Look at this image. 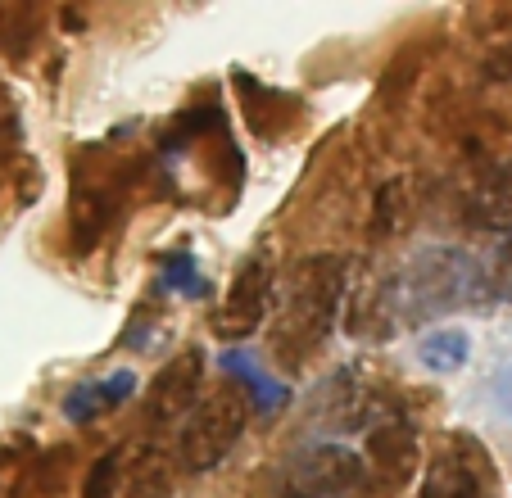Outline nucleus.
Returning a JSON list of instances; mask_svg holds the SVG:
<instances>
[{"label":"nucleus","mask_w":512,"mask_h":498,"mask_svg":"<svg viewBox=\"0 0 512 498\" xmlns=\"http://www.w3.org/2000/svg\"><path fill=\"white\" fill-rule=\"evenodd\" d=\"M481 295L485 286L476 254H467L458 245H426L381 286V295L372 304L386 308L390 322H426V317L476 304Z\"/></svg>","instance_id":"f257e3e1"},{"label":"nucleus","mask_w":512,"mask_h":498,"mask_svg":"<svg viewBox=\"0 0 512 498\" xmlns=\"http://www.w3.org/2000/svg\"><path fill=\"white\" fill-rule=\"evenodd\" d=\"M340 299H345V259L336 254L304 259L290 281V295L281 299L277 322H272V358L281 372H300L327 345Z\"/></svg>","instance_id":"f03ea898"},{"label":"nucleus","mask_w":512,"mask_h":498,"mask_svg":"<svg viewBox=\"0 0 512 498\" xmlns=\"http://www.w3.org/2000/svg\"><path fill=\"white\" fill-rule=\"evenodd\" d=\"M245 422H250V399L241 390H218L209 399H200L182 417V435H177L182 471H191V476L213 471L236 449V440L245 435Z\"/></svg>","instance_id":"7ed1b4c3"},{"label":"nucleus","mask_w":512,"mask_h":498,"mask_svg":"<svg viewBox=\"0 0 512 498\" xmlns=\"http://www.w3.org/2000/svg\"><path fill=\"white\" fill-rule=\"evenodd\" d=\"M363 453H354L349 444H304L295 449L272 476L277 498H340L363 480Z\"/></svg>","instance_id":"20e7f679"},{"label":"nucleus","mask_w":512,"mask_h":498,"mask_svg":"<svg viewBox=\"0 0 512 498\" xmlns=\"http://www.w3.org/2000/svg\"><path fill=\"white\" fill-rule=\"evenodd\" d=\"M272 313V263L263 254L241 263V272L232 277L223 295V313L213 317V331L223 340H245L263 326V317Z\"/></svg>","instance_id":"39448f33"},{"label":"nucleus","mask_w":512,"mask_h":498,"mask_svg":"<svg viewBox=\"0 0 512 498\" xmlns=\"http://www.w3.org/2000/svg\"><path fill=\"white\" fill-rule=\"evenodd\" d=\"M417 498H485V462L472 440H454L422 471Z\"/></svg>","instance_id":"423d86ee"},{"label":"nucleus","mask_w":512,"mask_h":498,"mask_svg":"<svg viewBox=\"0 0 512 498\" xmlns=\"http://www.w3.org/2000/svg\"><path fill=\"white\" fill-rule=\"evenodd\" d=\"M200 381H204V354L200 349H182L177 358H168L164 372L150 381V422L155 426H168L177 417L195 408L200 399Z\"/></svg>","instance_id":"0eeeda50"},{"label":"nucleus","mask_w":512,"mask_h":498,"mask_svg":"<svg viewBox=\"0 0 512 498\" xmlns=\"http://www.w3.org/2000/svg\"><path fill=\"white\" fill-rule=\"evenodd\" d=\"M363 467H372L386 485L413 476V467H417V431H413V422H404L399 412L377 417V422L368 426V458H363Z\"/></svg>","instance_id":"6e6552de"},{"label":"nucleus","mask_w":512,"mask_h":498,"mask_svg":"<svg viewBox=\"0 0 512 498\" xmlns=\"http://www.w3.org/2000/svg\"><path fill=\"white\" fill-rule=\"evenodd\" d=\"M118 209V191L105 177H82L73 182V204H68V218H73V249L91 254L100 245V236L109 231Z\"/></svg>","instance_id":"1a4fd4ad"},{"label":"nucleus","mask_w":512,"mask_h":498,"mask_svg":"<svg viewBox=\"0 0 512 498\" xmlns=\"http://www.w3.org/2000/svg\"><path fill=\"white\" fill-rule=\"evenodd\" d=\"M223 372L232 376V381L245 385V399H250V408H259V412L286 408V399H290L286 385L272 381L268 372H259V363H254L245 349H227V354H223Z\"/></svg>","instance_id":"9d476101"},{"label":"nucleus","mask_w":512,"mask_h":498,"mask_svg":"<svg viewBox=\"0 0 512 498\" xmlns=\"http://www.w3.org/2000/svg\"><path fill=\"white\" fill-rule=\"evenodd\" d=\"M467 358H472V340H467V331H458V326H431L422 340H417V363L426 367V372H463Z\"/></svg>","instance_id":"9b49d317"},{"label":"nucleus","mask_w":512,"mask_h":498,"mask_svg":"<svg viewBox=\"0 0 512 498\" xmlns=\"http://www.w3.org/2000/svg\"><path fill=\"white\" fill-rule=\"evenodd\" d=\"M68 489V449H50L14 480L10 498H64Z\"/></svg>","instance_id":"f8f14e48"},{"label":"nucleus","mask_w":512,"mask_h":498,"mask_svg":"<svg viewBox=\"0 0 512 498\" xmlns=\"http://www.w3.org/2000/svg\"><path fill=\"white\" fill-rule=\"evenodd\" d=\"M159 290H168V295H191V299L213 295V286L200 277L191 254H168V259L159 263Z\"/></svg>","instance_id":"ddd939ff"},{"label":"nucleus","mask_w":512,"mask_h":498,"mask_svg":"<svg viewBox=\"0 0 512 498\" xmlns=\"http://www.w3.org/2000/svg\"><path fill=\"white\" fill-rule=\"evenodd\" d=\"M404 209H408V182L395 177V182L381 186L377 204H372V227H377V236H390V231L404 227Z\"/></svg>","instance_id":"4468645a"},{"label":"nucleus","mask_w":512,"mask_h":498,"mask_svg":"<svg viewBox=\"0 0 512 498\" xmlns=\"http://www.w3.org/2000/svg\"><path fill=\"white\" fill-rule=\"evenodd\" d=\"M64 417L68 422H78V426H87V422H96L100 412H105V399H100V385L96 381H82L78 390H68L64 394Z\"/></svg>","instance_id":"2eb2a0df"},{"label":"nucleus","mask_w":512,"mask_h":498,"mask_svg":"<svg viewBox=\"0 0 512 498\" xmlns=\"http://www.w3.org/2000/svg\"><path fill=\"white\" fill-rule=\"evenodd\" d=\"M118 489V453H100L82 480V498H114Z\"/></svg>","instance_id":"dca6fc26"},{"label":"nucleus","mask_w":512,"mask_h":498,"mask_svg":"<svg viewBox=\"0 0 512 498\" xmlns=\"http://www.w3.org/2000/svg\"><path fill=\"white\" fill-rule=\"evenodd\" d=\"M100 385V399H105V408H118V403H127L136 394V376L132 372H109Z\"/></svg>","instance_id":"f3484780"}]
</instances>
